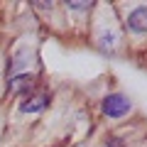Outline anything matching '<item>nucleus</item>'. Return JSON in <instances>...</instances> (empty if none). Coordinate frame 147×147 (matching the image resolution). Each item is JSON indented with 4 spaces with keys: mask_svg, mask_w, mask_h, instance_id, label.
Segmentation results:
<instances>
[{
    "mask_svg": "<svg viewBox=\"0 0 147 147\" xmlns=\"http://www.w3.org/2000/svg\"><path fill=\"white\" fill-rule=\"evenodd\" d=\"M49 105V93L47 91H27L20 100V113H42Z\"/></svg>",
    "mask_w": 147,
    "mask_h": 147,
    "instance_id": "obj_4",
    "label": "nucleus"
},
{
    "mask_svg": "<svg viewBox=\"0 0 147 147\" xmlns=\"http://www.w3.org/2000/svg\"><path fill=\"white\" fill-rule=\"evenodd\" d=\"M103 147H125V140L118 137V135H113V137H108V140L103 142Z\"/></svg>",
    "mask_w": 147,
    "mask_h": 147,
    "instance_id": "obj_7",
    "label": "nucleus"
},
{
    "mask_svg": "<svg viewBox=\"0 0 147 147\" xmlns=\"http://www.w3.org/2000/svg\"><path fill=\"white\" fill-rule=\"evenodd\" d=\"M30 64H32L30 49H17V52L10 57V64H7V76H15V74L30 71Z\"/></svg>",
    "mask_w": 147,
    "mask_h": 147,
    "instance_id": "obj_5",
    "label": "nucleus"
},
{
    "mask_svg": "<svg viewBox=\"0 0 147 147\" xmlns=\"http://www.w3.org/2000/svg\"><path fill=\"white\" fill-rule=\"evenodd\" d=\"M7 86H10L12 93L25 96L27 91H32V86H34V74H32V71H25V74H15V76H7Z\"/></svg>",
    "mask_w": 147,
    "mask_h": 147,
    "instance_id": "obj_6",
    "label": "nucleus"
},
{
    "mask_svg": "<svg viewBox=\"0 0 147 147\" xmlns=\"http://www.w3.org/2000/svg\"><path fill=\"white\" fill-rule=\"evenodd\" d=\"M96 44L105 54H113L118 49V44H120V32H118V25L110 17V12H108V17L103 15L96 22Z\"/></svg>",
    "mask_w": 147,
    "mask_h": 147,
    "instance_id": "obj_1",
    "label": "nucleus"
},
{
    "mask_svg": "<svg viewBox=\"0 0 147 147\" xmlns=\"http://www.w3.org/2000/svg\"><path fill=\"white\" fill-rule=\"evenodd\" d=\"M125 30L130 32V37H135V39H145L147 37V3L127 5Z\"/></svg>",
    "mask_w": 147,
    "mask_h": 147,
    "instance_id": "obj_2",
    "label": "nucleus"
},
{
    "mask_svg": "<svg viewBox=\"0 0 147 147\" xmlns=\"http://www.w3.org/2000/svg\"><path fill=\"white\" fill-rule=\"evenodd\" d=\"M100 110H103L105 118L120 120V118H125L127 113L132 110V103H130V98L123 96V93H108L103 98V103H100Z\"/></svg>",
    "mask_w": 147,
    "mask_h": 147,
    "instance_id": "obj_3",
    "label": "nucleus"
}]
</instances>
